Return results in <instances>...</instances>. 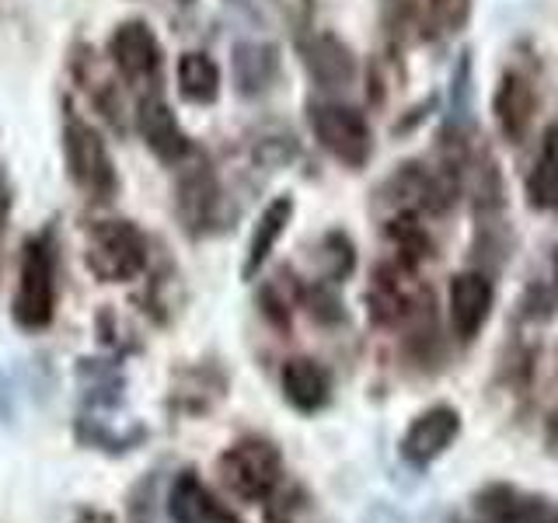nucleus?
<instances>
[{"instance_id":"nucleus-3","label":"nucleus","mask_w":558,"mask_h":523,"mask_svg":"<svg viewBox=\"0 0 558 523\" xmlns=\"http://www.w3.org/2000/svg\"><path fill=\"white\" fill-rule=\"evenodd\" d=\"M57 311V272H52V255L46 241H28L22 255V272H17V293H14V321L35 331L46 328Z\"/></svg>"},{"instance_id":"nucleus-8","label":"nucleus","mask_w":558,"mask_h":523,"mask_svg":"<svg viewBox=\"0 0 558 523\" xmlns=\"http://www.w3.org/2000/svg\"><path fill=\"white\" fill-rule=\"evenodd\" d=\"M168 513L174 523H241L238 513L227 510L192 471H182V475L174 478Z\"/></svg>"},{"instance_id":"nucleus-19","label":"nucleus","mask_w":558,"mask_h":523,"mask_svg":"<svg viewBox=\"0 0 558 523\" xmlns=\"http://www.w3.org/2000/svg\"><path fill=\"white\" fill-rule=\"evenodd\" d=\"M214 203H217V188L214 182L206 179V174H199V179H192L182 185V217L199 227L209 220V214H214Z\"/></svg>"},{"instance_id":"nucleus-2","label":"nucleus","mask_w":558,"mask_h":523,"mask_svg":"<svg viewBox=\"0 0 558 523\" xmlns=\"http://www.w3.org/2000/svg\"><path fill=\"white\" fill-rule=\"evenodd\" d=\"M84 258L101 283H130L147 266V241L130 220H105L92 227Z\"/></svg>"},{"instance_id":"nucleus-1","label":"nucleus","mask_w":558,"mask_h":523,"mask_svg":"<svg viewBox=\"0 0 558 523\" xmlns=\"http://www.w3.org/2000/svg\"><path fill=\"white\" fill-rule=\"evenodd\" d=\"M220 478L231 488L238 499L248 502H262L272 496V488L283 478V458L269 440H258V436H248V440H238L234 447H227L220 453Z\"/></svg>"},{"instance_id":"nucleus-7","label":"nucleus","mask_w":558,"mask_h":523,"mask_svg":"<svg viewBox=\"0 0 558 523\" xmlns=\"http://www.w3.org/2000/svg\"><path fill=\"white\" fill-rule=\"evenodd\" d=\"M493 314V283L482 272H458L450 283V325L461 339H475Z\"/></svg>"},{"instance_id":"nucleus-13","label":"nucleus","mask_w":558,"mask_h":523,"mask_svg":"<svg viewBox=\"0 0 558 523\" xmlns=\"http://www.w3.org/2000/svg\"><path fill=\"white\" fill-rule=\"evenodd\" d=\"M304 63L311 70V77L322 87H345L353 81V52H349L336 35H314L304 46Z\"/></svg>"},{"instance_id":"nucleus-9","label":"nucleus","mask_w":558,"mask_h":523,"mask_svg":"<svg viewBox=\"0 0 558 523\" xmlns=\"http://www.w3.org/2000/svg\"><path fill=\"white\" fill-rule=\"evenodd\" d=\"M109 57L126 77H150L161 63L157 35L144 22H122L109 39Z\"/></svg>"},{"instance_id":"nucleus-16","label":"nucleus","mask_w":558,"mask_h":523,"mask_svg":"<svg viewBox=\"0 0 558 523\" xmlns=\"http://www.w3.org/2000/svg\"><path fill=\"white\" fill-rule=\"evenodd\" d=\"M276 70H279V57L276 49L266 42H241L234 49V81H238V92L244 95H258L276 81Z\"/></svg>"},{"instance_id":"nucleus-5","label":"nucleus","mask_w":558,"mask_h":523,"mask_svg":"<svg viewBox=\"0 0 558 523\" xmlns=\"http://www.w3.org/2000/svg\"><path fill=\"white\" fill-rule=\"evenodd\" d=\"M63 150H66L70 179H74L87 196L109 199L119 182H116L112 157L105 150V139L87 126V122L70 119L63 133Z\"/></svg>"},{"instance_id":"nucleus-18","label":"nucleus","mask_w":558,"mask_h":523,"mask_svg":"<svg viewBox=\"0 0 558 523\" xmlns=\"http://www.w3.org/2000/svg\"><path fill=\"white\" fill-rule=\"evenodd\" d=\"M527 199L534 209H558V122L545 133V144L531 168Z\"/></svg>"},{"instance_id":"nucleus-14","label":"nucleus","mask_w":558,"mask_h":523,"mask_svg":"<svg viewBox=\"0 0 558 523\" xmlns=\"http://www.w3.org/2000/svg\"><path fill=\"white\" fill-rule=\"evenodd\" d=\"M283 394L296 412H318L328 401V374L307 356H296L283 366Z\"/></svg>"},{"instance_id":"nucleus-6","label":"nucleus","mask_w":558,"mask_h":523,"mask_svg":"<svg viewBox=\"0 0 558 523\" xmlns=\"http://www.w3.org/2000/svg\"><path fill=\"white\" fill-rule=\"evenodd\" d=\"M461 433V415L447 409V405H436V409H426L423 415L415 418L409 426V433L401 436V458L409 464H418L426 467L433 464L440 453L458 440Z\"/></svg>"},{"instance_id":"nucleus-22","label":"nucleus","mask_w":558,"mask_h":523,"mask_svg":"<svg viewBox=\"0 0 558 523\" xmlns=\"http://www.w3.org/2000/svg\"><path fill=\"white\" fill-rule=\"evenodd\" d=\"M4 401H8V391H4V384H0V415L11 412V409H4Z\"/></svg>"},{"instance_id":"nucleus-11","label":"nucleus","mask_w":558,"mask_h":523,"mask_svg":"<svg viewBox=\"0 0 558 523\" xmlns=\"http://www.w3.org/2000/svg\"><path fill=\"white\" fill-rule=\"evenodd\" d=\"M136 130L144 136V144L161 157V161H179L189 150V139L179 126V119L161 98H144L136 109Z\"/></svg>"},{"instance_id":"nucleus-20","label":"nucleus","mask_w":558,"mask_h":523,"mask_svg":"<svg viewBox=\"0 0 558 523\" xmlns=\"http://www.w3.org/2000/svg\"><path fill=\"white\" fill-rule=\"evenodd\" d=\"M429 8L444 32H453L468 17V0H429Z\"/></svg>"},{"instance_id":"nucleus-12","label":"nucleus","mask_w":558,"mask_h":523,"mask_svg":"<svg viewBox=\"0 0 558 523\" xmlns=\"http://www.w3.org/2000/svg\"><path fill=\"white\" fill-rule=\"evenodd\" d=\"M290 217H293V199L290 196H279V199H272L266 209H262V217H258L255 231H252V241H248V255H244V266H241L244 279H252L269 262L272 248L287 231Z\"/></svg>"},{"instance_id":"nucleus-17","label":"nucleus","mask_w":558,"mask_h":523,"mask_svg":"<svg viewBox=\"0 0 558 523\" xmlns=\"http://www.w3.org/2000/svg\"><path fill=\"white\" fill-rule=\"evenodd\" d=\"M179 92L192 105H214L220 95V66L209 60L206 52H182Z\"/></svg>"},{"instance_id":"nucleus-15","label":"nucleus","mask_w":558,"mask_h":523,"mask_svg":"<svg viewBox=\"0 0 558 523\" xmlns=\"http://www.w3.org/2000/svg\"><path fill=\"white\" fill-rule=\"evenodd\" d=\"M409 272L405 269H377L371 283V311L374 321H398L412 311V290H409Z\"/></svg>"},{"instance_id":"nucleus-10","label":"nucleus","mask_w":558,"mask_h":523,"mask_svg":"<svg viewBox=\"0 0 558 523\" xmlns=\"http://www.w3.org/2000/svg\"><path fill=\"white\" fill-rule=\"evenodd\" d=\"M493 109H496V122L506 139H523L534 122L537 112V95L531 81L523 74H502L499 87H496V98H493Z\"/></svg>"},{"instance_id":"nucleus-21","label":"nucleus","mask_w":558,"mask_h":523,"mask_svg":"<svg viewBox=\"0 0 558 523\" xmlns=\"http://www.w3.org/2000/svg\"><path fill=\"white\" fill-rule=\"evenodd\" d=\"M74 523H116L109 513H101V510H81Z\"/></svg>"},{"instance_id":"nucleus-4","label":"nucleus","mask_w":558,"mask_h":523,"mask_svg":"<svg viewBox=\"0 0 558 523\" xmlns=\"http://www.w3.org/2000/svg\"><path fill=\"white\" fill-rule=\"evenodd\" d=\"M311 130L318 136V144L345 168H363L366 157H371V126H366V119L356 109H349L342 101H314Z\"/></svg>"}]
</instances>
